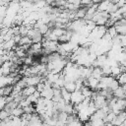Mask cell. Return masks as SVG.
<instances>
[{
    "label": "cell",
    "instance_id": "cell-1",
    "mask_svg": "<svg viewBox=\"0 0 126 126\" xmlns=\"http://www.w3.org/2000/svg\"><path fill=\"white\" fill-rule=\"evenodd\" d=\"M26 83L27 87H36L41 82L40 76H31V77H23L22 78Z\"/></svg>",
    "mask_w": 126,
    "mask_h": 126
},
{
    "label": "cell",
    "instance_id": "cell-2",
    "mask_svg": "<svg viewBox=\"0 0 126 126\" xmlns=\"http://www.w3.org/2000/svg\"><path fill=\"white\" fill-rule=\"evenodd\" d=\"M84 99H85V97H84V95L82 94V93L80 91H75L74 93L71 94V103L73 105L83 102Z\"/></svg>",
    "mask_w": 126,
    "mask_h": 126
},
{
    "label": "cell",
    "instance_id": "cell-3",
    "mask_svg": "<svg viewBox=\"0 0 126 126\" xmlns=\"http://www.w3.org/2000/svg\"><path fill=\"white\" fill-rule=\"evenodd\" d=\"M125 120H126V112L125 111H121L115 116V118L111 122V124L113 126H122V124L124 123Z\"/></svg>",
    "mask_w": 126,
    "mask_h": 126
},
{
    "label": "cell",
    "instance_id": "cell-4",
    "mask_svg": "<svg viewBox=\"0 0 126 126\" xmlns=\"http://www.w3.org/2000/svg\"><path fill=\"white\" fill-rule=\"evenodd\" d=\"M98 83H99V81L93 77H90L89 79H87V87H89L92 91H96Z\"/></svg>",
    "mask_w": 126,
    "mask_h": 126
},
{
    "label": "cell",
    "instance_id": "cell-5",
    "mask_svg": "<svg viewBox=\"0 0 126 126\" xmlns=\"http://www.w3.org/2000/svg\"><path fill=\"white\" fill-rule=\"evenodd\" d=\"M40 97L44 98V99H52L53 97V89H44L41 93H40Z\"/></svg>",
    "mask_w": 126,
    "mask_h": 126
},
{
    "label": "cell",
    "instance_id": "cell-6",
    "mask_svg": "<svg viewBox=\"0 0 126 126\" xmlns=\"http://www.w3.org/2000/svg\"><path fill=\"white\" fill-rule=\"evenodd\" d=\"M35 92H36L35 87H25L24 90L22 91V94H23L24 97H27V96H30V95L33 94Z\"/></svg>",
    "mask_w": 126,
    "mask_h": 126
},
{
    "label": "cell",
    "instance_id": "cell-7",
    "mask_svg": "<svg viewBox=\"0 0 126 126\" xmlns=\"http://www.w3.org/2000/svg\"><path fill=\"white\" fill-rule=\"evenodd\" d=\"M68 93L72 94L76 91V85H75V82H65L64 84V87H63Z\"/></svg>",
    "mask_w": 126,
    "mask_h": 126
},
{
    "label": "cell",
    "instance_id": "cell-8",
    "mask_svg": "<svg viewBox=\"0 0 126 126\" xmlns=\"http://www.w3.org/2000/svg\"><path fill=\"white\" fill-rule=\"evenodd\" d=\"M61 97L66 103H71V94L68 93L64 88L61 89Z\"/></svg>",
    "mask_w": 126,
    "mask_h": 126
},
{
    "label": "cell",
    "instance_id": "cell-9",
    "mask_svg": "<svg viewBox=\"0 0 126 126\" xmlns=\"http://www.w3.org/2000/svg\"><path fill=\"white\" fill-rule=\"evenodd\" d=\"M125 94H126V93H125V91L123 90V88L121 86L113 92V96L116 97V98H124Z\"/></svg>",
    "mask_w": 126,
    "mask_h": 126
},
{
    "label": "cell",
    "instance_id": "cell-10",
    "mask_svg": "<svg viewBox=\"0 0 126 126\" xmlns=\"http://www.w3.org/2000/svg\"><path fill=\"white\" fill-rule=\"evenodd\" d=\"M87 9L86 7H80L77 11H76V19H84L87 13Z\"/></svg>",
    "mask_w": 126,
    "mask_h": 126
},
{
    "label": "cell",
    "instance_id": "cell-11",
    "mask_svg": "<svg viewBox=\"0 0 126 126\" xmlns=\"http://www.w3.org/2000/svg\"><path fill=\"white\" fill-rule=\"evenodd\" d=\"M23 114H24V110H23V108L20 107V106L16 107L15 109H13V110L11 111V116H12V117H22Z\"/></svg>",
    "mask_w": 126,
    "mask_h": 126
},
{
    "label": "cell",
    "instance_id": "cell-12",
    "mask_svg": "<svg viewBox=\"0 0 126 126\" xmlns=\"http://www.w3.org/2000/svg\"><path fill=\"white\" fill-rule=\"evenodd\" d=\"M19 46H23V45H32V39L28 36H22L19 44Z\"/></svg>",
    "mask_w": 126,
    "mask_h": 126
},
{
    "label": "cell",
    "instance_id": "cell-13",
    "mask_svg": "<svg viewBox=\"0 0 126 126\" xmlns=\"http://www.w3.org/2000/svg\"><path fill=\"white\" fill-rule=\"evenodd\" d=\"M121 73H122V72H121V69H120V65L111 68V77H113L114 79H116Z\"/></svg>",
    "mask_w": 126,
    "mask_h": 126
},
{
    "label": "cell",
    "instance_id": "cell-14",
    "mask_svg": "<svg viewBox=\"0 0 126 126\" xmlns=\"http://www.w3.org/2000/svg\"><path fill=\"white\" fill-rule=\"evenodd\" d=\"M109 1H103V2H99L98 3V6H97V11L99 12H103V11H106L108 5H109Z\"/></svg>",
    "mask_w": 126,
    "mask_h": 126
},
{
    "label": "cell",
    "instance_id": "cell-15",
    "mask_svg": "<svg viewBox=\"0 0 126 126\" xmlns=\"http://www.w3.org/2000/svg\"><path fill=\"white\" fill-rule=\"evenodd\" d=\"M68 114L65 113V112H58V115H57V121H60V122H63L66 124V121H67V118H68Z\"/></svg>",
    "mask_w": 126,
    "mask_h": 126
},
{
    "label": "cell",
    "instance_id": "cell-16",
    "mask_svg": "<svg viewBox=\"0 0 126 126\" xmlns=\"http://www.w3.org/2000/svg\"><path fill=\"white\" fill-rule=\"evenodd\" d=\"M119 86H125L126 85V74L125 73H121L117 78H116Z\"/></svg>",
    "mask_w": 126,
    "mask_h": 126
},
{
    "label": "cell",
    "instance_id": "cell-17",
    "mask_svg": "<svg viewBox=\"0 0 126 126\" xmlns=\"http://www.w3.org/2000/svg\"><path fill=\"white\" fill-rule=\"evenodd\" d=\"M52 32L57 36V37H60L61 35H63L65 32H66V30L65 29H60V28H54L51 30Z\"/></svg>",
    "mask_w": 126,
    "mask_h": 126
},
{
    "label": "cell",
    "instance_id": "cell-18",
    "mask_svg": "<svg viewBox=\"0 0 126 126\" xmlns=\"http://www.w3.org/2000/svg\"><path fill=\"white\" fill-rule=\"evenodd\" d=\"M23 110H24V113H27V114H32V113H34V112H35L34 106H33L32 104H30V105L24 107Z\"/></svg>",
    "mask_w": 126,
    "mask_h": 126
},
{
    "label": "cell",
    "instance_id": "cell-19",
    "mask_svg": "<svg viewBox=\"0 0 126 126\" xmlns=\"http://www.w3.org/2000/svg\"><path fill=\"white\" fill-rule=\"evenodd\" d=\"M111 37H114L115 35H117V32H116V29H115V27L113 26V27H110V28H108L107 29V32H106Z\"/></svg>",
    "mask_w": 126,
    "mask_h": 126
},
{
    "label": "cell",
    "instance_id": "cell-20",
    "mask_svg": "<svg viewBox=\"0 0 126 126\" xmlns=\"http://www.w3.org/2000/svg\"><path fill=\"white\" fill-rule=\"evenodd\" d=\"M35 89H36V91H37L38 93H41V92L45 89V86H44V84H43L42 82H40V83L35 87Z\"/></svg>",
    "mask_w": 126,
    "mask_h": 126
},
{
    "label": "cell",
    "instance_id": "cell-21",
    "mask_svg": "<svg viewBox=\"0 0 126 126\" xmlns=\"http://www.w3.org/2000/svg\"><path fill=\"white\" fill-rule=\"evenodd\" d=\"M125 74H126V71H125Z\"/></svg>",
    "mask_w": 126,
    "mask_h": 126
},
{
    "label": "cell",
    "instance_id": "cell-22",
    "mask_svg": "<svg viewBox=\"0 0 126 126\" xmlns=\"http://www.w3.org/2000/svg\"><path fill=\"white\" fill-rule=\"evenodd\" d=\"M0 123H1V120H0Z\"/></svg>",
    "mask_w": 126,
    "mask_h": 126
}]
</instances>
